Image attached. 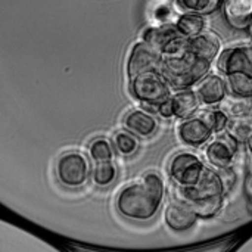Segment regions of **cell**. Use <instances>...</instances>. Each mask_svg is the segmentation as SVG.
<instances>
[{
	"label": "cell",
	"mask_w": 252,
	"mask_h": 252,
	"mask_svg": "<svg viewBox=\"0 0 252 252\" xmlns=\"http://www.w3.org/2000/svg\"><path fill=\"white\" fill-rule=\"evenodd\" d=\"M193 90L199 102L205 106L220 105L229 94L226 80L219 74H208L195 86Z\"/></svg>",
	"instance_id": "12"
},
{
	"label": "cell",
	"mask_w": 252,
	"mask_h": 252,
	"mask_svg": "<svg viewBox=\"0 0 252 252\" xmlns=\"http://www.w3.org/2000/svg\"><path fill=\"white\" fill-rule=\"evenodd\" d=\"M250 47H251V52H252V44H251V46H250Z\"/></svg>",
	"instance_id": "34"
},
{
	"label": "cell",
	"mask_w": 252,
	"mask_h": 252,
	"mask_svg": "<svg viewBox=\"0 0 252 252\" xmlns=\"http://www.w3.org/2000/svg\"><path fill=\"white\" fill-rule=\"evenodd\" d=\"M226 133L233 137L239 145H247L252 136V118H235L229 120Z\"/></svg>",
	"instance_id": "22"
},
{
	"label": "cell",
	"mask_w": 252,
	"mask_h": 252,
	"mask_svg": "<svg viewBox=\"0 0 252 252\" xmlns=\"http://www.w3.org/2000/svg\"><path fill=\"white\" fill-rule=\"evenodd\" d=\"M152 16L158 25H167V24H170V21L173 18V7L167 3H161L154 9Z\"/></svg>",
	"instance_id": "28"
},
{
	"label": "cell",
	"mask_w": 252,
	"mask_h": 252,
	"mask_svg": "<svg viewBox=\"0 0 252 252\" xmlns=\"http://www.w3.org/2000/svg\"><path fill=\"white\" fill-rule=\"evenodd\" d=\"M55 174L58 182L66 189L83 188L90 176V165L84 154L71 151L61 155L56 161Z\"/></svg>",
	"instance_id": "4"
},
{
	"label": "cell",
	"mask_w": 252,
	"mask_h": 252,
	"mask_svg": "<svg viewBox=\"0 0 252 252\" xmlns=\"http://www.w3.org/2000/svg\"><path fill=\"white\" fill-rule=\"evenodd\" d=\"M164 198V180L158 173L151 171L118 192L115 198V208L124 219L145 223L159 213Z\"/></svg>",
	"instance_id": "1"
},
{
	"label": "cell",
	"mask_w": 252,
	"mask_h": 252,
	"mask_svg": "<svg viewBox=\"0 0 252 252\" xmlns=\"http://www.w3.org/2000/svg\"><path fill=\"white\" fill-rule=\"evenodd\" d=\"M118 176L117 167L112 161L108 162H99L93 167L92 170V179L93 183L99 188H106L111 186Z\"/></svg>",
	"instance_id": "24"
},
{
	"label": "cell",
	"mask_w": 252,
	"mask_h": 252,
	"mask_svg": "<svg viewBox=\"0 0 252 252\" xmlns=\"http://www.w3.org/2000/svg\"><path fill=\"white\" fill-rule=\"evenodd\" d=\"M139 140L128 131H118L114 136V148L121 157H131L139 151Z\"/></svg>",
	"instance_id": "25"
},
{
	"label": "cell",
	"mask_w": 252,
	"mask_h": 252,
	"mask_svg": "<svg viewBox=\"0 0 252 252\" xmlns=\"http://www.w3.org/2000/svg\"><path fill=\"white\" fill-rule=\"evenodd\" d=\"M245 192H247V196L250 199V202L252 204V171H250L248 177H247V182H245Z\"/></svg>",
	"instance_id": "31"
},
{
	"label": "cell",
	"mask_w": 252,
	"mask_h": 252,
	"mask_svg": "<svg viewBox=\"0 0 252 252\" xmlns=\"http://www.w3.org/2000/svg\"><path fill=\"white\" fill-rule=\"evenodd\" d=\"M221 9L227 25L238 31H245L252 18V0H226Z\"/></svg>",
	"instance_id": "14"
},
{
	"label": "cell",
	"mask_w": 252,
	"mask_h": 252,
	"mask_svg": "<svg viewBox=\"0 0 252 252\" xmlns=\"http://www.w3.org/2000/svg\"><path fill=\"white\" fill-rule=\"evenodd\" d=\"M158 120L145 109H133L124 117V128L133 136L148 139L158 130Z\"/></svg>",
	"instance_id": "15"
},
{
	"label": "cell",
	"mask_w": 252,
	"mask_h": 252,
	"mask_svg": "<svg viewBox=\"0 0 252 252\" xmlns=\"http://www.w3.org/2000/svg\"><path fill=\"white\" fill-rule=\"evenodd\" d=\"M89 151H90V157L96 161V164H99V162H108V161H112V158H114L112 145L106 139H103V137L94 139L90 143Z\"/></svg>",
	"instance_id": "27"
},
{
	"label": "cell",
	"mask_w": 252,
	"mask_h": 252,
	"mask_svg": "<svg viewBox=\"0 0 252 252\" xmlns=\"http://www.w3.org/2000/svg\"><path fill=\"white\" fill-rule=\"evenodd\" d=\"M219 71L229 77L235 74H251L252 52L250 46H235L224 49L217 58Z\"/></svg>",
	"instance_id": "9"
},
{
	"label": "cell",
	"mask_w": 252,
	"mask_h": 252,
	"mask_svg": "<svg viewBox=\"0 0 252 252\" xmlns=\"http://www.w3.org/2000/svg\"><path fill=\"white\" fill-rule=\"evenodd\" d=\"M162 61L161 52L143 41H137L131 47L127 59V75L131 80L148 72H159Z\"/></svg>",
	"instance_id": "7"
},
{
	"label": "cell",
	"mask_w": 252,
	"mask_h": 252,
	"mask_svg": "<svg viewBox=\"0 0 252 252\" xmlns=\"http://www.w3.org/2000/svg\"><path fill=\"white\" fill-rule=\"evenodd\" d=\"M248 31H250V34H251V37H252V18H251V22H250V27H248Z\"/></svg>",
	"instance_id": "33"
},
{
	"label": "cell",
	"mask_w": 252,
	"mask_h": 252,
	"mask_svg": "<svg viewBox=\"0 0 252 252\" xmlns=\"http://www.w3.org/2000/svg\"><path fill=\"white\" fill-rule=\"evenodd\" d=\"M195 117H198L202 123L207 124V127L213 131V134H221L226 131V126L229 118L216 108H205V109H199Z\"/></svg>",
	"instance_id": "20"
},
{
	"label": "cell",
	"mask_w": 252,
	"mask_h": 252,
	"mask_svg": "<svg viewBox=\"0 0 252 252\" xmlns=\"http://www.w3.org/2000/svg\"><path fill=\"white\" fill-rule=\"evenodd\" d=\"M157 114L159 115V117H162V118H171L173 117V108H171V100L168 99V100H165V102H162L161 105H158V108H157Z\"/></svg>",
	"instance_id": "30"
},
{
	"label": "cell",
	"mask_w": 252,
	"mask_h": 252,
	"mask_svg": "<svg viewBox=\"0 0 252 252\" xmlns=\"http://www.w3.org/2000/svg\"><path fill=\"white\" fill-rule=\"evenodd\" d=\"M205 168L207 165L198 155L192 152H179L170 159L168 174L176 186L193 188L201 182Z\"/></svg>",
	"instance_id": "5"
},
{
	"label": "cell",
	"mask_w": 252,
	"mask_h": 252,
	"mask_svg": "<svg viewBox=\"0 0 252 252\" xmlns=\"http://www.w3.org/2000/svg\"><path fill=\"white\" fill-rule=\"evenodd\" d=\"M210 68L211 63L198 61L188 52L180 58L164 59L159 72L171 90L182 92L195 87L204 77L208 75Z\"/></svg>",
	"instance_id": "2"
},
{
	"label": "cell",
	"mask_w": 252,
	"mask_h": 252,
	"mask_svg": "<svg viewBox=\"0 0 252 252\" xmlns=\"http://www.w3.org/2000/svg\"><path fill=\"white\" fill-rule=\"evenodd\" d=\"M224 204V196H220V198H214V199H207V201H199V202H195V204H188L192 211L196 214L198 219H213L219 214V211L221 210Z\"/></svg>",
	"instance_id": "26"
},
{
	"label": "cell",
	"mask_w": 252,
	"mask_h": 252,
	"mask_svg": "<svg viewBox=\"0 0 252 252\" xmlns=\"http://www.w3.org/2000/svg\"><path fill=\"white\" fill-rule=\"evenodd\" d=\"M239 146L241 145L224 131L205 145V158L216 171L233 168Z\"/></svg>",
	"instance_id": "8"
},
{
	"label": "cell",
	"mask_w": 252,
	"mask_h": 252,
	"mask_svg": "<svg viewBox=\"0 0 252 252\" xmlns=\"http://www.w3.org/2000/svg\"><path fill=\"white\" fill-rule=\"evenodd\" d=\"M219 176H220V180H221V185H223V189H224V195L230 193L238 182V176L236 173L233 171V168H229V170H221V171H217Z\"/></svg>",
	"instance_id": "29"
},
{
	"label": "cell",
	"mask_w": 252,
	"mask_h": 252,
	"mask_svg": "<svg viewBox=\"0 0 252 252\" xmlns=\"http://www.w3.org/2000/svg\"><path fill=\"white\" fill-rule=\"evenodd\" d=\"M174 4H179L185 12L183 13H195V15H211L221 7V1L219 0H177Z\"/></svg>",
	"instance_id": "21"
},
{
	"label": "cell",
	"mask_w": 252,
	"mask_h": 252,
	"mask_svg": "<svg viewBox=\"0 0 252 252\" xmlns=\"http://www.w3.org/2000/svg\"><path fill=\"white\" fill-rule=\"evenodd\" d=\"M176 30L179 31V34L188 40L202 34L205 31L207 27V21L205 16L201 15H195V13H182L176 24H174Z\"/></svg>",
	"instance_id": "19"
},
{
	"label": "cell",
	"mask_w": 252,
	"mask_h": 252,
	"mask_svg": "<svg viewBox=\"0 0 252 252\" xmlns=\"http://www.w3.org/2000/svg\"><path fill=\"white\" fill-rule=\"evenodd\" d=\"M227 90L232 96L252 97V75L251 74H235L226 77Z\"/></svg>",
	"instance_id": "23"
},
{
	"label": "cell",
	"mask_w": 252,
	"mask_h": 252,
	"mask_svg": "<svg viewBox=\"0 0 252 252\" xmlns=\"http://www.w3.org/2000/svg\"><path fill=\"white\" fill-rule=\"evenodd\" d=\"M130 93L142 105L154 108L171 97V87L164 80L161 72H148L130 80Z\"/></svg>",
	"instance_id": "3"
},
{
	"label": "cell",
	"mask_w": 252,
	"mask_h": 252,
	"mask_svg": "<svg viewBox=\"0 0 252 252\" xmlns=\"http://www.w3.org/2000/svg\"><path fill=\"white\" fill-rule=\"evenodd\" d=\"M170 100L173 108V117L179 118L180 121L192 118L201 106V102L193 89L176 92L174 94H171Z\"/></svg>",
	"instance_id": "16"
},
{
	"label": "cell",
	"mask_w": 252,
	"mask_h": 252,
	"mask_svg": "<svg viewBox=\"0 0 252 252\" xmlns=\"http://www.w3.org/2000/svg\"><path fill=\"white\" fill-rule=\"evenodd\" d=\"M226 196L224 189L220 180V176L216 170L207 167L204 171V176L201 182L193 186V188H179L176 186V199H180L186 204H195L199 201H207V199H214Z\"/></svg>",
	"instance_id": "6"
},
{
	"label": "cell",
	"mask_w": 252,
	"mask_h": 252,
	"mask_svg": "<svg viewBox=\"0 0 252 252\" xmlns=\"http://www.w3.org/2000/svg\"><path fill=\"white\" fill-rule=\"evenodd\" d=\"M198 220L199 219L192 211V208L180 199L173 198L168 202V205L165 207L164 221H165L167 227L171 229L173 232H177V233L186 232V230L192 229L198 223Z\"/></svg>",
	"instance_id": "10"
},
{
	"label": "cell",
	"mask_w": 252,
	"mask_h": 252,
	"mask_svg": "<svg viewBox=\"0 0 252 252\" xmlns=\"http://www.w3.org/2000/svg\"><path fill=\"white\" fill-rule=\"evenodd\" d=\"M177 136L183 145L189 148H201L211 140L213 131L207 127L205 123L193 115L192 118L182 120L177 124Z\"/></svg>",
	"instance_id": "13"
},
{
	"label": "cell",
	"mask_w": 252,
	"mask_h": 252,
	"mask_svg": "<svg viewBox=\"0 0 252 252\" xmlns=\"http://www.w3.org/2000/svg\"><path fill=\"white\" fill-rule=\"evenodd\" d=\"M229 120L252 118V97H239L227 94L219 108Z\"/></svg>",
	"instance_id": "18"
},
{
	"label": "cell",
	"mask_w": 252,
	"mask_h": 252,
	"mask_svg": "<svg viewBox=\"0 0 252 252\" xmlns=\"http://www.w3.org/2000/svg\"><path fill=\"white\" fill-rule=\"evenodd\" d=\"M177 37H180L179 31L176 30L174 24H167V25H154L148 27L143 34H142V41L152 46L158 52H161Z\"/></svg>",
	"instance_id": "17"
},
{
	"label": "cell",
	"mask_w": 252,
	"mask_h": 252,
	"mask_svg": "<svg viewBox=\"0 0 252 252\" xmlns=\"http://www.w3.org/2000/svg\"><path fill=\"white\" fill-rule=\"evenodd\" d=\"M189 53L198 61L213 63L221 53V37L216 31L205 30L189 40Z\"/></svg>",
	"instance_id": "11"
},
{
	"label": "cell",
	"mask_w": 252,
	"mask_h": 252,
	"mask_svg": "<svg viewBox=\"0 0 252 252\" xmlns=\"http://www.w3.org/2000/svg\"><path fill=\"white\" fill-rule=\"evenodd\" d=\"M247 146H248V151L251 152V155H252V136L250 137V140L247 142Z\"/></svg>",
	"instance_id": "32"
}]
</instances>
